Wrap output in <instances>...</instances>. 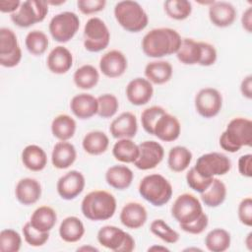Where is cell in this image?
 Here are the masks:
<instances>
[{
  "mask_svg": "<svg viewBox=\"0 0 252 252\" xmlns=\"http://www.w3.org/2000/svg\"><path fill=\"white\" fill-rule=\"evenodd\" d=\"M112 155L121 162L134 163L139 157V146L131 139H119L112 148Z\"/></svg>",
  "mask_w": 252,
  "mask_h": 252,
  "instance_id": "34",
  "label": "cell"
},
{
  "mask_svg": "<svg viewBox=\"0 0 252 252\" xmlns=\"http://www.w3.org/2000/svg\"><path fill=\"white\" fill-rule=\"evenodd\" d=\"M245 243H246V246L249 250H252V232H249L246 239H245Z\"/></svg>",
  "mask_w": 252,
  "mask_h": 252,
  "instance_id": "55",
  "label": "cell"
},
{
  "mask_svg": "<svg viewBox=\"0 0 252 252\" xmlns=\"http://www.w3.org/2000/svg\"><path fill=\"white\" fill-rule=\"evenodd\" d=\"M77 152L73 144L67 141H60L53 147L51 162L55 168L66 169L76 160Z\"/></svg>",
  "mask_w": 252,
  "mask_h": 252,
  "instance_id": "25",
  "label": "cell"
},
{
  "mask_svg": "<svg viewBox=\"0 0 252 252\" xmlns=\"http://www.w3.org/2000/svg\"><path fill=\"white\" fill-rule=\"evenodd\" d=\"M252 145V121L243 117L231 119L220 137V146L228 153H236L242 147Z\"/></svg>",
  "mask_w": 252,
  "mask_h": 252,
  "instance_id": "3",
  "label": "cell"
},
{
  "mask_svg": "<svg viewBox=\"0 0 252 252\" xmlns=\"http://www.w3.org/2000/svg\"><path fill=\"white\" fill-rule=\"evenodd\" d=\"M57 221L56 212L48 206H41L34 210L31 216V224L38 231L49 232Z\"/></svg>",
  "mask_w": 252,
  "mask_h": 252,
  "instance_id": "29",
  "label": "cell"
},
{
  "mask_svg": "<svg viewBox=\"0 0 252 252\" xmlns=\"http://www.w3.org/2000/svg\"><path fill=\"white\" fill-rule=\"evenodd\" d=\"M26 242L33 247H39L46 243L49 239V232H41L36 230L30 221L26 222L22 228Z\"/></svg>",
  "mask_w": 252,
  "mask_h": 252,
  "instance_id": "45",
  "label": "cell"
},
{
  "mask_svg": "<svg viewBox=\"0 0 252 252\" xmlns=\"http://www.w3.org/2000/svg\"><path fill=\"white\" fill-rule=\"evenodd\" d=\"M181 132L179 120L165 112L156 122L153 130V135L163 142H173L178 139Z\"/></svg>",
  "mask_w": 252,
  "mask_h": 252,
  "instance_id": "18",
  "label": "cell"
},
{
  "mask_svg": "<svg viewBox=\"0 0 252 252\" xmlns=\"http://www.w3.org/2000/svg\"><path fill=\"white\" fill-rule=\"evenodd\" d=\"M110 41V32L105 23L97 18H90L84 28V46L90 52L105 49Z\"/></svg>",
  "mask_w": 252,
  "mask_h": 252,
  "instance_id": "6",
  "label": "cell"
},
{
  "mask_svg": "<svg viewBox=\"0 0 252 252\" xmlns=\"http://www.w3.org/2000/svg\"><path fill=\"white\" fill-rule=\"evenodd\" d=\"M82 146L89 155L98 156L106 152L109 146V139L102 131H91L85 135Z\"/></svg>",
  "mask_w": 252,
  "mask_h": 252,
  "instance_id": "31",
  "label": "cell"
},
{
  "mask_svg": "<svg viewBox=\"0 0 252 252\" xmlns=\"http://www.w3.org/2000/svg\"><path fill=\"white\" fill-rule=\"evenodd\" d=\"M23 164L32 171H40L47 164V156L37 145H29L22 152Z\"/></svg>",
  "mask_w": 252,
  "mask_h": 252,
  "instance_id": "28",
  "label": "cell"
},
{
  "mask_svg": "<svg viewBox=\"0 0 252 252\" xmlns=\"http://www.w3.org/2000/svg\"><path fill=\"white\" fill-rule=\"evenodd\" d=\"M209 224V219L208 216L203 213L196 220L190 222V223H182L179 224L180 228L190 234H200L202 233Z\"/></svg>",
  "mask_w": 252,
  "mask_h": 252,
  "instance_id": "47",
  "label": "cell"
},
{
  "mask_svg": "<svg viewBox=\"0 0 252 252\" xmlns=\"http://www.w3.org/2000/svg\"><path fill=\"white\" fill-rule=\"evenodd\" d=\"M200 46H201V58L198 64L206 67L215 64V62L217 61L218 54L214 45L208 42L200 41Z\"/></svg>",
  "mask_w": 252,
  "mask_h": 252,
  "instance_id": "48",
  "label": "cell"
},
{
  "mask_svg": "<svg viewBox=\"0 0 252 252\" xmlns=\"http://www.w3.org/2000/svg\"><path fill=\"white\" fill-rule=\"evenodd\" d=\"M85 250H87V251H98L97 248L93 247V246H82V247L77 249V251H85Z\"/></svg>",
  "mask_w": 252,
  "mask_h": 252,
  "instance_id": "56",
  "label": "cell"
},
{
  "mask_svg": "<svg viewBox=\"0 0 252 252\" xmlns=\"http://www.w3.org/2000/svg\"><path fill=\"white\" fill-rule=\"evenodd\" d=\"M153 94L154 88L152 83L144 78H135L126 87L127 99L137 106L148 103L153 97Z\"/></svg>",
  "mask_w": 252,
  "mask_h": 252,
  "instance_id": "17",
  "label": "cell"
},
{
  "mask_svg": "<svg viewBox=\"0 0 252 252\" xmlns=\"http://www.w3.org/2000/svg\"><path fill=\"white\" fill-rule=\"evenodd\" d=\"M133 178V171L126 165H113L105 172L107 184L117 190H125L130 187Z\"/></svg>",
  "mask_w": 252,
  "mask_h": 252,
  "instance_id": "26",
  "label": "cell"
},
{
  "mask_svg": "<svg viewBox=\"0 0 252 252\" xmlns=\"http://www.w3.org/2000/svg\"><path fill=\"white\" fill-rule=\"evenodd\" d=\"M15 196L21 204L25 206L32 205L36 203L41 196V185L33 178H22L16 185Z\"/></svg>",
  "mask_w": 252,
  "mask_h": 252,
  "instance_id": "24",
  "label": "cell"
},
{
  "mask_svg": "<svg viewBox=\"0 0 252 252\" xmlns=\"http://www.w3.org/2000/svg\"><path fill=\"white\" fill-rule=\"evenodd\" d=\"M76 121L67 114L57 115L51 122L52 135L60 141H68L76 132Z\"/></svg>",
  "mask_w": 252,
  "mask_h": 252,
  "instance_id": "32",
  "label": "cell"
},
{
  "mask_svg": "<svg viewBox=\"0 0 252 252\" xmlns=\"http://www.w3.org/2000/svg\"><path fill=\"white\" fill-rule=\"evenodd\" d=\"M145 76L152 84L162 85L167 83L172 77V66L167 61H153L146 65Z\"/></svg>",
  "mask_w": 252,
  "mask_h": 252,
  "instance_id": "27",
  "label": "cell"
},
{
  "mask_svg": "<svg viewBox=\"0 0 252 252\" xmlns=\"http://www.w3.org/2000/svg\"><path fill=\"white\" fill-rule=\"evenodd\" d=\"M194 168L201 176L214 178L226 174L231 168V161L225 155L213 152L199 157Z\"/></svg>",
  "mask_w": 252,
  "mask_h": 252,
  "instance_id": "10",
  "label": "cell"
},
{
  "mask_svg": "<svg viewBox=\"0 0 252 252\" xmlns=\"http://www.w3.org/2000/svg\"><path fill=\"white\" fill-rule=\"evenodd\" d=\"M163 8L169 18L177 21L187 19L192 13V5L187 0H167Z\"/></svg>",
  "mask_w": 252,
  "mask_h": 252,
  "instance_id": "40",
  "label": "cell"
},
{
  "mask_svg": "<svg viewBox=\"0 0 252 252\" xmlns=\"http://www.w3.org/2000/svg\"><path fill=\"white\" fill-rule=\"evenodd\" d=\"M46 65L49 71L53 74H65L73 65V55L69 49L62 45H58L49 52L46 59Z\"/></svg>",
  "mask_w": 252,
  "mask_h": 252,
  "instance_id": "23",
  "label": "cell"
},
{
  "mask_svg": "<svg viewBox=\"0 0 252 252\" xmlns=\"http://www.w3.org/2000/svg\"><path fill=\"white\" fill-rule=\"evenodd\" d=\"M22 246V237L14 229L7 228L0 232V251L18 252Z\"/></svg>",
  "mask_w": 252,
  "mask_h": 252,
  "instance_id": "42",
  "label": "cell"
},
{
  "mask_svg": "<svg viewBox=\"0 0 252 252\" xmlns=\"http://www.w3.org/2000/svg\"><path fill=\"white\" fill-rule=\"evenodd\" d=\"M22 59V49L17 35L8 28L0 29V64L6 68L17 66Z\"/></svg>",
  "mask_w": 252,
  "mask_h": 252,
  "instance_id": "12",
  "label": "cell"
},
{
  "mask_svg": "<svg viewBox=\"0 0 252 252\" xmlns=\"http://www.w3.org/2000/svg\"><path fill=\"white\" fill-rule=\"evenodd\" d=\"M25 44L31 54L38 56L42 55L46 51L49 41L47 35L43 32L33 30L29 32L26 35Z\"/></svg>",
  "mask_w": 252,
  "mask_h": 252,
  "instance_id": "39",
  "label": "cell"
},
{
  "mask_svg": "<svg viewBox=\"0 0 252 252\" xmlns=\"http://www.w3.org/2000/svg\"><path fill=\"white\" fill-rule=\"evenodd\" d=\"M70 109L77 118L89 119L97 114V97L86 93L76 94L70 101Z\"/></svg>",
  "mask_w": 252,
  "mask_h": 252,
  "instance_id": "21",
  "label": "cell"
},
{
  "mask_svg": "<svg viewBox=\"0 0 252 252\" xmlns=\"http://www.w3.org/2000/svg\"><path fill=\"white\" fill-rule=\"evenodd\" d=\"M85 176L78 170H71L61 176L56 185L59 196L64 200H73L84 190Z\"/></svg>",
  "mask_w": 252,
  "mask_h": 252,
  "instance_id": "15",
  "label": "cell"
},
{
  "mask_svg": "<svg viewBox=\"0 0 252 252\" xmlns=\"http://www.w3.org/2000/svg\"><path fill=\"white\" fill-rule=\"evenodd\" d=\"M236 10L232 4L225 1H214L209 7V19L219 28H226L236 19Z\"/></svg>",
  "mask_w": 252,
  "mask_h": 252,
  "instance_id": "20",
  "label": "cell"
},
{
  "mask_svg": "<svg viewBox=\"0 0 252 252\" xmlns=\"http://www.w3.org/2000/svg\"><path fill=\"white\" fill-rule=\"evenodd\" d=\"M176 56L184 65L198 64L201 58L200 41H195L192 38H182V42L176 52Z\"/></svg>",
  "mask_w": 252,
  "mask_h": 252,
  "instance_id": "36",
  "label": "cell"
},
{
  "mask_svg": "<svg viewBox=\"0 0 252 252\" xmlns=\"http://www.w3.org/2000/svg\"><path fill=\"white\" fill-rule=\"evenodd\" d=\"M48 13L46 1L28 0L22 2L20 8L11 14V21L20 28H29L42 22Z\"/></svg>",
  "mask_w": 252,
  "mask_h": 252,
  "instance_id": "9",
  "label": "cell"
},
{
  "mask_svg": "<svg viewBox=\"0 0 252 252\" xmlns=\"http://www.w3.org/2000/svg\"><path fill=\"white\" fill-rule=\"evenodd\" d=\"M117 207L115 197L104 190H95L88 193L81 204L85 218L90 220H106L113 217Z\"/></svg>",
  "mask_w": 252,
  "mask_h": 252,
  "instance_id": "2",
  "label": "cell"
},
{
  "mask_svg": "<svg viewBox=\"0 0 252 252\" xmlns=\"http://www.w3.org/2000/svg\"><path fill=\"white\" fill-rule=\"evenodd\" d=\"M252 155L247 154L243 155L238 159V171L242 176L251 177L252 176Z\"/></svg>",
  "mask_w": 252,
  "mask_h": 252,
  "instance_id": "51",
  "label": "cell"
},
{
  "mask_svg": "<svg viewBox=\"0 0 252 252\" xmlns=\"http://www.w3.org/2000/svg\"><path fill=\"white\" fill-rule=\"evenodd\" d=\"M139 193L153 206L161 207L171 199L172 186L161 174H150L141 180Z\"/></svg>",
  "mask_w": 252,
  "mask_h": 252,
  "instance_id": "5",
  "label": "cell"
},
{
  "mask_svg": "<svg viewBox=\"0 0 252 252\" xmlns=\"http://www.w3.org/2000/svg\"><path fill=\"white\" fill-rule=\"evenodd\" d=\"M149 251H153V250H161V251H169L168 248L166 247H162V246H152L148 249Z\"/></svg>",
  "mask_w": 252,
  "mask_h": 252,
  "instance_id": "57",
  "label": "cell"
},
{
  "mask_svg": "<svg viewBox=\"0 0 252 252\" xmlns=\"http://www.w3.org/2000/svg\"><path fill=\"white\" fill-rule=\"evenodd\" d=\"M106 5L105 0H78V9L85 15H91L100 12Z\"/></svg>",
  "mask_w": 252,
  "mask_h": 252,
  "instance_id": "49",
  "label": "cell"
},
{
  "mask_svg": "<svg viewBox=\"0 0 252 252\" xmlns=\"http://www.w3.org/2000/svg\"><path fill=\"white\" fill-rule=\"evenodd\" d=\"M110 134L115 139H132L138 131L136 116L129 111L118 115L109 126Z\"/></svg>",
  "mask_w": 252,
  "mask_h": 252,
  "instance_id": "19",
  "label": "cell"
},
{
  "mask_svg": "<svg viewBox=\"0 0 252 252\" xmlns=\"http://www.w3.org/2000/svg\"><path fill=\"white\" fill-rule=\"evenodd\" d=\"M222 106L221 94L214 88L201 89L195 96L196 111L204 118L217 116Z\"/></svg>",
  "mask_w": 252,
  "mask_h": 252,
  "instance_id": "13",
  "label": "cell"
},
{
  "mask_svg": "<svg viewBox=\"0 0 252 252\" xmlns=\"http://www.w3.org/2000/svg\"><path fill=\"white\" fill-rule=\"evenodd\" d=\"M213 179L214 178H207L201 176L194 168V166L191 167L186 174V181L188 186L200 194L209 188V186L213 182Z\"/></svg>",
  "mask_w": 252,
  "mask_h": 252,
  "instance_id": "46",
  "label": "cell"
},
{
  "mask_svg": "<svg viewBox=\"0 0 252 252\" xmlns=\"http://www.w3.org/2000/svg\"><path fill=\"white\" fill-rule=\"evenodd\" d=\"M80 28V19L74 12H61L49 22V32L52 38L60 43L68 42Z\"/></svg>",
  "mask_w": 252,
  "mask_h": 252,
  "instance_id": "8",
  "label": "cell"
},
{
  "mask_svg": "<svg viewBox=\"0 0 252 252\" xmlns=\"http://www.w3.org/2000/svg\"><path fill=\"white\" fill-rule=\"evenodd\" d=\"M97 115L101 118H110L115 115L119 108L117 97L111 94H103L97 97Z\"/></svg>",
  "mask_w": 252,
  "mask_h": 252,
  "instance_id": "43",
  "label": "cell"
},
{
  "mask_svg": "<svg viewBox=\"0 0 252 252\" xmlns=\"http://www.w3.org/2000/svg\"><path fill=\"white\" fill-rule=\"evenodd\" d=\"M22 2L19 0H1L0 11L2 13H15L21 6Z\"/></svg>",
  "mask_w": 252,
  "mask_h": 252,
  "instance_id": "52",
  "label": "cell"
},
{
  "mask_svg": "<svg viewBox=\"0 0 252 252\" xmlns=\"http://www.w3.org/2000/svg\"><path fill=\"white\" fill-rule=\"evenodd\" d=\"M230 233L223 228H214L205 237V245L209 251L223 252L230 246Z\"/></svg>",
  "mask_w": 252,
  "mask_h": 252,
  "instance_id": "38",
  "label": "cell"
},
{
  "mask_svg": "<svg viewBox=\"0 0 252 252\" xmlns=\"http://www.w3.org/2000/svg\"><path fill=\"white\" fill-rule=\"evenodd\" d=\"M47 4H51V5H60L65 3V1H59V2H54V1H46Z\"/></svg>",
  "mask_w": 252,
  "mask_h": 252,
  "instance_id": "58",
  "label": "cell"
},
{
  "mask_svg": "<svg viewBox=\"0 0 252 252\" xmlns=\"http://www.w3.org/2000/svg\"><path fill=\"white\" fill-rule=\"evenodd\" d=\"M240 92L242 95L248 99L252 98V76H246L240 84Z\"/></svg>",
  "mask_w": 252,
  "mask_h": 252,
  "instance_id": "53",
  "label": "cell"
},
{
  "mask_svg": "<svg viewBox=\"0 0 252 252\" xmlns=\"http://www.w3.org/2000/svg\"><path fill=\"white\" fill-rule=\"evenodd\" d=\"M165 112L166 110L158 105H154L146 108L141 114V123L144 130L148 134L153 135V130L156 122Z\"/></svg>",
  "mask_w": 252,
  "mask_h": 252,
  "instance_id": "44",
  "label": "cell"
},
{
  "mask_svg": "<svg viewBox=\"0 0 252 252\" xmlns=\"http://www.w3.org/2000/svg\"><path fill=\"white\" fill-rule=\"evenodd\" d=\"M203 213L199 199L189 193L179 195L171 207V215L179 224L190 223L196 220Z\"/></svg>",
  "mask_w": 252,
  "mask_h": 252,
  "instance_id": "11",
  "label": "cell"
},
{
  "mask_svg": "<svg viewBox=\"0 0 252 252\" xmlns=\"http://www.w3.org/2000/svg\"><path fill=\"white\" fill-rule=\"evenodd\" d=\"M128 67L126 56L119 50L113 49L104 53L99 60V69L101 73L108 78H117L122 76Z\"/></svg>",
  "mask_w": 252,
  "mask_h": 252,
  "instance_id": "16",
  "label": "cell"
},
{
  "mask_svg": "<svg viewBox=\"0 0 252 252\" xmlns=\"http://www.w3.org/2000/svg\"><path fill=\"white\" fill-rule=\"evenodd\" d=\"M226 197V186L219 178H214L209 188L201 193L202 202L210 207L216 208L221 205Z\"/></svg>",
  "mask_w": 252,
  "mask_h": 252,
  "instance_id": "37",
  "label": "cell"
},
{
  "mask_svg": "<svg viewBox=\"0 0 252 252\" xmlns=\"http://www.w3.org/2000/svg\"><path fill=\"white\" fill-rule=\"evenodd\" d=\"M238 219L246 226L252 225V199L244 198L238 205Z\"/></svg>",
  "mask_w": 252,
  "mask_h": 252,
  "instance_id": "50",
  "label": "cell"
},
{
  "mask_svg": "<svg viewBox=\"0 0 252 252\" xmlns=\"http://www.w3.org/2000/svg\"><path fill=\"white\" fill-rule=\"evenodd\" d=\"M148 219L146 208L137 202H129L122 208L120 212L121 223L130 229L142 227Z\"/></svg>",
  "mask_w": 252,
  "mask_h": 252,
  "instance_id": "22",
  "label": "cell"
},
{
  "mask_svg": "<svg viewBox=\"0 0 252 252\" xmlns=\"http://www.w3.org/2000/svg\"><path fill=\"white\" fill-rule=\"evenodd\" d=\"M139 157L134 165L141 170H149L158 165L164 157L163 147L156 141H144L139 145Z\"/></svg>",
  "mask_w": 252,
  "mask_h": 252,
  "instance_id": "14",
  "label": "cell"
},
{
  "mask_svg": "<svg viewBox=\"0 0 252 252\" xmlns=\"http://www.w3.org/2000/svg\"><path fill=\"white\" fill-rule=\"evenodd\" d=\"M192 153L189 149L183 146H175L169 150L167 165L174 172L184 171L192 160Z\"/></svg>",
  "mask_w": 252,
  "mask_h": 252,
  "instance_id": "35",
  "label": "cell"
},
{
  "mask_svg": "<svg viewBox=\"0 0 252 252\" xmlns=\"http://www.w3.org/2000/svg\"><path fill=\"white\" fill-rule=\"evenodd\" d=\"M241 24L243 29L247 32H251L252 31V8L249 7L247 8L241 17Z\"/></svg>",
  "mask_w": 252,
  "mask_h": 252,
  "instance_id": "54",
  "label": "cell"
},
{
  "mask_svg": "<svg viewBox=\"0 0 252 252\" xmlns=\"http://www.w3.org/2000/svg\"><path fill=\"white\" fill-rule=\"evenodd\" d=\"M180 34L170 28L153 29L142 39V50L148 57L161 58L176 53L181 45Z\"/></svg>",
  "mask_w": 252,
  "mask_h": 252,
  "instance_id": "1",
  "label": "cell"
},
{
  "mask_svg": "<svg viewBox=\"0 0 252 252\" xmlns=\"http://www.w3.org/2000/svg\"><path fill=\"white\" fill-rule=\"evenodd\" d=\"M114 17L117 23L127 32H139L149 23V18L143 7L136 1L124 0L114 7Z\"/></svg>",
  "mask_w": 252,
  "mask_h": 252,
  "instance_id": "4",
  "label": "cell"
},
{
  "mask_svg": "<svg viewBox=\"0 0 252 252\" xmlns=\"http://www.w3.org/2000/svg\"><path fill=\"white\" fill-rule=\"evenodd\" d=\"M97 241L114 252H131L135 249L134 238L115 225H104L97 231Z\"/></svg>",
  "mask_w": 252,
  "mask_h": 252,
  "instance_id": "7",
  "label": "cell"
},
{
  "mask_svg": "<svg viewBox=\"0 0 252 252\" xmlns=\"http://www.w3.org/2000/svg\"><path fill=\"white\" fill-rule=\"evenodd\" d=\"M99 80V73L93 65L86 64L79 67L74 75L73 81L77 88L82 90H91L95 87Z\"/></svg>",
  "mask_w": 252,
  "mask_h": 252,
  "instance_id": "33",
  "label": "cell"
},
{
  "mask_svg": "<svg viewBox=\"0 0 252 252\" xmlns=\"http://www.w3.org/2000/svg\"><path fill=\"white\" fill-rule=\"evenodd\" d=\"M150 230L153 234L160 238L162 241L166 243H176L179 240V233L171 228L163 220L157 219L152 221L150 225Z\"/></svg>",
  "mask_w": 252,
  "mask_h": 252,
  "instance_id": "41",
  "label": "cell"
},
{
  "mask_svg": "<svg viewBox=\"0 0 252 252\" xmlns=\"http://www.w3.org/2000/svg\"><path fill=\"white\" fill-rule=\"evenodd\" d=\"M84 234L85 226L79 218L70 216L61 221L59 226V235L65 242H77L82 239Z\"/></svg>",
  "mask_w": 252,
  "mask_h": 252,
  "instance_id": "30",
  "label": "cell"
}]
</instances>
